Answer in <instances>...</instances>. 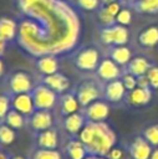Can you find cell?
Segmentation results:
<instances>
[{"label": "cell", "mask_w": 158, "mask_h": 159, "mask_svg": "<svg viewBox=\"0 0 158 159\" xmlns=\"http://www.w3.org/2000/svg\"><path fill=\"white\" fill-rule=\"evenodd\" d=\"M15 5L16 45L27 56H68L77 47L81 24L70 0H16Z\"/></svg>", "instance_id": "cell-1"}, {"label": "cell", "mask_w": 158, "mask_h": 159, "mask_svg": "<svg viewBox=\"0 0 158 159\" xmlns=\"http://www.w3.org/2000/svg\"><path fill=\"white\" fill-rule=\"evenodd\" d=\"M80 140L85 144L88 154L107 157L111 149L117 144L114 129L106 122H87L78 134Z\"/></svg>", "instance_id": "cell-2"}, {"label": "cell", "mask_w": 158, "mask_h": 159, "mask_svg": "<svg viewBox=\"0 0 158 159\" xmlns=\"http://www.w3.org/2000/svg\"><path fill=\"white\" fill-rule=\"evenodd\" d=\"M105 48L98 42H88L76 47L70 55L71 63L82 76L95 75L100 62L106 56Z\"/></svg>", "instance_id": "cell-3"}, {"label": "cell", "mask_w": 158, "mask_h": 159, "mask_svg": "<svg viewBox=\"0 0 158 159\" xmlns=\"http://www.w3.org/2000/svg\"><path fill=\"white\" fill-rule=\"evenodd\" d=\"M37 82H39L37 77L32 72L25 68L11 70L10 72L6 73V76L2 80L4 88L10 94L30 93Z\"/></svg>", "instance_id": "cell-4"}, {"label": "cell", "mask_w": 158, "mask_h": 159, "mask_svg": "<svg viewBox=\"0 0 158 159\" xmlns=\"http://www.w3.org/2000/svg\"><path fill=\"white\" fill-rule=\"evenodd\" d=\"M73 92L82 108L87 107L92 102L102 98L103 83L95 76H82V78L73 86Z\"/></svg>", "instance_id": "cell-5"}, {"label": "cell", "mask_w": 158, "mask_h": 159, "mask_svg": "<svg viewBox=\"0 0 158 159\" xmlns=\"http://www.w3.org/2000/svg\"><path fill=\"white\" fill-rule=\"evenodd\" d=\"M131 32L127 26L113 24L109 26H97V42L103 47L129 45Z\"/></svg>", "instance_id": "cell-6"}, {"label": "cell", "mask_w": 158, "mask_h": 159, "mask_svg": "<svg viewBox=\"0 0 158 159\" xmlns=\"http://www.w3.org/2000/svg\"><path fill=\"white\" fill-rule=\"evenodd\" d=\"M31 139H32V147L42 148V149H61L65 137L58 124H56L49 129L31 134Z\"/></svg>", "instance_id": "cell-7"}, {"label": "cell", "mask_w": 158, "mask_h": 159, "mask_svg": "<svg viewBox=\"0 0 158 159\" xmlns=\"http://www.w3.org/2000/svg\"><path fill=\"white\" fill-rule=\"evenodd\" d=\"M32 101L36 109H50L56 111L60 94H57L53 89L44 84L42 82H37L34 89L31 91Z\"/></svg>", "instance_id": "cell-8"}, {"label": "cell", "mask_w": 158, "mask_h": 159, "mask_svg": "<svg viewBox=\"0 0 158 159\" xmlns=\"http://www.w3.org/2000/svg\"><path fill=\"white\" fill-rule=\"evenodd\" d=\"M57 120L58 117L56 114V111L35 109V112L26 119V129L31 134H34L56 125Z\"/></svg>", "instance_id": "cell-9"}, {"label": "cell", "mask_w": 158, "mask_h": 159, "mask_svg": "<svg viewBox=\"0 0 158 159\" xmlns=\"http://www.w3.org/2000/svg\"><path fill=\"white\" fill-rule=\"evenodd\" d=\"M86 123H87V119H86L82 109L76 113H72L70 116L58 118V120H57V124H58L65 138L78 137L80 132L86 125Z\"/></svg>", "instance_id": "cell-10"}, {"label": "cell", "mask_w": 158, "mask_h": 159, "mask_svg": "<svg viewBox=\"0 0 158 159\" xmlns=\"http://www.w3.org/2000/svg\"><path fill=\"white\" fill-rule=\"evenodd\" d=\"M122 145L129 159H149L153 150V147L141 134H136Z\"/></svg>", "instance_id": "cell-11"}, {"label": "cell", "mask_w": 158, "mask_h": 159, "mask_svg": "<svg viewBox=\"0 0 158 159\" xmlns=\"http://www.w3.org/2000/svg\"><path fill=\"white\" fill-rule=\"evenodd\" d=\"M127 89L123 86L121 78L103 83V94L102 98L111 106H123Z\"/></svg>", "instance_id": "cell-12"}, {"label": "cell", "mask_w": 158, "mask_h": 159, "mask_svg": "<svg viewBox=\"0 0 158 159\" xmlns=\"http://www.w3.org/2000/svg\"><path fill=\"white\" fill-rule=\"evenodd\" d=\"M134 43L143 51L156 48L158 46V24H149L138 30L134 36Z\"/></svg>", "instance_id": "cell-13"}, {"label": "cell", "mask_w": 158, "mask_h": 159, "mask_svg": "<svg viewBox=\"0 0 158 159\" xmlns=\"http://www.w3.org/2000/svg\"><path fill=\"white\" fill-rule=\"evenodd\" d=\"M122 73H123V67H121L119 65H117L109 57L105 56L102 58V61L100 62V65H98V67H97V70L95 72V76L102 83H107L109 81L121 78Z\"/></svg>", "instance_id": "cell-14"}, {"label": "cell", "mask_w": 158, "mask_h": 159, "mask_svg": "<svg viewBox=\"0 0 158 159\" xmlns=\"http://www.w3.org/2000/svg\"><path fill=\"white\" fill-rule=\"evenodd\" d=\"M37 80L40 82H42L44 84H46L47 87H50L51 89H53L60 96L73 88L71 78L67 77L61 71H58L56 73H52V75H49V76H39Z\"/></svg>", "instance_id": "cell-15"}, {"label": "cell", "mask_w": 158, "mask_h": 159, "mask_svg": "<svg viewBox=\"0 0 158 159\" xmlns=\"http://www.w3.org/2000/svg\"><path fill=\"white\" fill-rule=\"evenodd\" d=\"M153 92L154 91L152 88L136 87L134 89L127 92L123 106L129 107V108H143L152 102Z\"/></svg>", "instance_id": "cell-16"}, {"label": "cell", "mask_w": 158, "mask_h": 159, "mask_svg": "<svg viewBox=\"0 0 158 159\" xmlns=\"http://www.w3.org/2000/svg\"><path fill=\"white\" fill-rule=\"evenodd\" d=\"M82 111L87 122H93V123L106 122L109 116L111 104H108L103 98H100L92 102L91 104H88L87 107L82 108Z\"/></svg>", "instance_id": "cell-17"}, {"label": "cell", "mask_w": 158, "mask_h": 159, "mask_svg": "<svg viewBox=\"0 0 158 159\" xmlns=\"http://www.w3.org/2000/svg\"><path fill=\"white\" fill-rule=\"evenodd\" d=\"M34 67L39 76H49L60 71V58L57 55L45 53L32 58Z\"/></svg>", "instance_id": "cell-18"}, {"label": "cell", "mask_w": 158, "mask_h": 159, "mask_svg": "<svg viewBox=\"0 0 158 159\" xmlns=\"http://www.w3.org/2000/svg\"><path fill=\"white\" fill-rule=\"evenodd\" d=\"M154 63L156 61L151 56L146 53H134L131 61L123 67V71L129 72L136 77H139V76L147 75V72Z\"/></svg>", "instance_id": "cell-19"}, {"label": "cell", "mask_w": 158, "mask_h": 159, "mask_svg": "<svg viewBox=\"0 0 158 159\" xmlns=\"http://www.w3.org/2000/svg\"><path fill=\"white\" fill-rule=\"evenodd\" d=\"M81 109H82L81 104L78 103V99H77L73 89H71L60 96L58 103L56 107V114L58 118H62V117L70 116L72 113H76Z\"/></svg>", "instance_id": "cell-20"}, {"label": "cell", "mask_w": 158, "mask_h": 159, "mask_svg": "<svg viewBox=\"0 0 158 159\" xmlns=\"http://www.w3.org/2000/svg\"><path fill=\"white\" fill-rule=\"evenodd\" d=\"M66 159H85L88 155V150L78 137L65 138L61 148Z\"/></svg>", "instance_id": "cell-21"}, {"label": "cell", "mask_w": 158, "mask_h": 159, "mask_svg": "<svg viewBox=\"0 0 158 159\" xmlns=\"http://www.w3.org/2000/svg\"><path fill=\"white\" fill-rule=\"evenodd\" d=\"M19 25L15 17L1 16L0 17V39L7 43V46L16 45Z\"/></svg>", "instance_id": "cell-22"}, {"label": "cell", "mask_w": 158, "mask_h": 159, "mask_svg": "<svg viewBox=\"0 0 158 159\" xmlns=\"http://www.w3.org/2000/svg\"><path fill=\"white\" fill-rule=\"evenodd\" d=\"M11 108L20 112L22 116L26 117V119L35 112V104L32 101L31 92L30 93H17L11 94Z\"/></svg>", "instance_id": "cell-23"}, {"label": "cell", "mask_w": 158, "mask_h": 159, "mask_svg": "<svg viewBox=\"0 0 158 159\" xmlns=\"http://www.w3.org/2000/svg\"><path fill=\"white\" fill-rule=\"evenodd\" d=\"M105 50H106L105 51L106 56L109 57L111 60H113L121 67H124L134 55V52H133V50H132V47L129 45L111 46V47H107Z\"/></svg>", "instance_id": "cell-24"}, {"label": "cell", "mask_w": 158, "mask_h": 159, "mask_svg": "<svg viewBox=\"0 0 158 159\" xmlns=\"http://www.w3.org/2000/svg\"><path fill=\"white\" fill-rule=\"evenodd\" d=\"M26 158L27 159H66L61 149H42L32 145Z\"/></svg>", "instance_id": "cell-25"}, {"label": "cell", "mask_w": 158, "mask_h": 159, "mask_svg": "<svg viewBox=\"0 0 158 159\" xmlns=\"http://www.w3.org/2000/svg\"><path fill=\"white\" fill-rule=\"evenodd\" d=\"M133 12L138 15L154 16L158 15V0H138L131 5Z\"/></svg>", "instance_id": "cell-26"}, {"label": "cell", "mask_w": 158, "mask_h": 159, "mask_svg": "<svg viewBox=\"0 0 158 159\" xmlns=\"http://www.w3.org/2000/svg\"><path fill=\"white\" fill-rule=\"evenodd\" d=\"M4 122L10 125L11 128H14L15 130H21L24 128H26V117L22 116L20 112L15 111L14 108H11L9 111V113L6 114Z\"/></svg>", "instance_id": "cell-27"}, {"label": "cell", "mask_w": 158, "mask_h": 159, "mask_svg": "<svg viewBox=\"0 0 158 159\" xmlns=\"http://www.w3.org/2000/svg\"><path fill=\"white\" fill-rule=\"evenodd\" d=\"M15 140H16V130L10 125H7L5 122H1L0 123V145L4 148L7 145H11Z\"/></svg>", "instance_id": "cell-28"}, {"label": "cell", "mask_w": 158, "mask_h": 159, "mask_svg": "<svg viewBox=\"0 0 158 159\" xmlns=\"http://www.w3.org/2000/svg\"><path fill=\"white\" fill-rule=\"evenodd\" d=\"M153 148L158 147V122L147 124L139 133Z\"/></svg>", "instance_id": "cell-29"}, {"label": "cell", "mask_w": 158, "mask_h": 159, "mask_svg": "<svg viewBox=\"0 0 158 159\" xmlns=\"http://www.w3.org/2000/svg\"><path fill=\"white\" fill-rule=\"evenodd\" d=\"M71 4L83 12H96L101 7V0H70Z\"/></svg>", "instance_id": "cell-30"}, {"label": "cell", "mask_w": 158, "mask_h": 159, "mask_svg": "<svg viewBox=\"0 0 158 159\" xmlns=\"http://www.w3.org/2000/svg\"><path fill=\"white\" fill-rule=\"evenodd\" d=\"M10 109H11V94L4 89L0 92V123L4 122Z\"/></svg>", "instance_id": "cell-31"}, {"label": "cell", "mask_w": 158, "mask_h": 159, "mask_svg": "<svg viewBox=\"0 0 158 159\" xmlns=\"http://www.w3.org/2000/svg\"><path fill=\"white\" fill-rule=\"evenodd\" d=\"M132 16H133V10L131 6L128 5H124L121 11L117 14L116 16V22L119 24V25H123V26H129L132 24Z\"/></svg>", "instance_id": "cell-32"}, {"label": "cell", "mask_w": 158, "mask_h": 159, "mask_svg": "<svg viewBox=\"0 0 158 159\" xmlns=\"http://www.w3.org/2000/svg\"><path fill=\"white\" fill-rule=\"evenodd\" d=\"M121 81L123 82V86L126 87L127 92L128 91H132V89H134L137 87V77L134 75L129 73V72L123 71V73L121 76Z\"/></svg>", "instance_id": "cell-33"}, {"label": "cell", "mask_w": 158, "mask_h": 159, "mask_svg": "<svg viewBox=\"0 0 158 159\" xmlns=\"http://www.w3.org/2000/svg\"><path fill=\"white\" fill-rule=\"evenodd\" d=\"M147 77H148L151 88L153 91H158V63L157 62L149 68V71L147 72Z\"/></svg>", "instance_id": "cell-34"}, {"label": "cell", "mask_w": 158, "mask_h": 159, "mask_svg": "<svg viewBox=\"0 0 158 159\" xmlns=\"http://www.w3.org/2000/svg\"><path fill=\"white\" fill-rule=\"evenodd\" d=\"M124 154H126V152H124L123 145L116 144V145L111 149V152L107 154V158H108V159H123Z\"/></svg>", "instance_id": "cell-35"}, {"label": "cell", "mask_w": 158, "mask_h": 159, "mask_svg": "<svg viewBox=\"0 0 158 159\" xmlns=\"http://www.w3.org/2000/svg\"><path fill=\"white\" fill-rule=\"evenodd\" d=\"M137 87H141V88H151V84H149V81H148L147 75L137 77Z\"/></svg>", "instance_id": "cell-36"}, {"label": "cell", "mask_w": 158, "mask_h": 159, "mask_svg": "<svg viewBox=\"0 0 158 159\" xmlns=\"http://www.w3.org/2000/svg\"><path fill=\"white\" fill-rule=\"evenodd\" d=\"M5 76H6V66L2 57H0V80H4Z\"/></svg>", "instance_id": "cell-37"}, {"label": "cell", "mask_w": 158, "mask_h": 159, "mask_svg": "<svg viewBox=\"0 0 158 159\" xmlns=\"http://www.w3.org/2000/svg\"><path fill=\"white\" fill-rule=\"evenodd\" d=\"M12 154L10 152H6L5 149H1L0 150V159H11Z\"/></svg>", "instance_id": "cell-38"}, {"label": "cell", "mask_w": 158, "mask_h": 159, "mask_svg": "<svg viewBox=\"0 0 158 159\" xmlns=\"http://www.w3.org/2000/svg\"><path fill=\"white\" fill-rule=\"evenodd\" d=\"M6 47H7V43L4 42V41L0 39V57L4 56V53H5V51H6Z\"/></svg>", "instance_id": "cell-39"}, {"label": "cell", "mask_w": 158, "mask_h": 159, "mask_svg": "<svg viewBox=\"0 0 158 159\" xmlns=\"http://www.w3.org/2000/svg\"><path fill=\"white\" fill-rule=\"evenodd\" d=\"M149 159H158V147L153 148V150H152V153H151Z\"/></svg>", "instance_id": "cell-40"}, {"label": "cell", "mask_w": 158, "mask_h": 159, "mask_svg": "<svg viewBox=\"0 0 158 159\" xmlns=\"http://www.w3.org/2000/svg\"><path fill=\"white\" fill-rule=\"evenodd\" d=\"M85 159H108L107 157H101V155H95V154H88Z\"/></svg>", "instance_id": "cell-41"}, {"label": "cell", "mask_w": 158, "mask_h": 159, "mask_svg": "<svg viewBox=\"0 0 158 159\" xmlns=\"http://www.w3.org/2000/svg\"><path fill=\"white\" fill-rule=\"evenodd\" d=\"M11 159H27V158H25V157H22V155H19V154H12Z\"/></svg>", "instance_id": "cell-42"}, {"label": "cell", "mask_w": 158, "mask_h": 159, "mask_svg": "<svg viewBox=\"0 0 158 159\" xmlns=\"http://www.w3.org/2000/svg\"><path fill=\"white\" fill-rule=\"evenodd\" d=\"M113 1H117V0H101V5H107V4L113 2Z\"/></svg>", "instance_id": "cell-43"}, {"label": "cell", "mask_w": 158, "mask_h": 159, "mask_svg": "<svg viewBox=\"0 0 158 159\" xmlns=\"http://www.w3.org/2000/svg\"><path fill=\"white\" fill-rule=\"evenodd\" d=\"M138 0H124V2L128 5V6H131V5H133L134 2H137Z\"/></svg>", "instance_id": "cell-44"}, {"label": "cell", "mask_w": 158, "mask_h": 159, "mask_svg": "<svg viewBox=\"0 0 158 159\" xmlns=\"http://www.w3.org/2000/svg\"><path fill=\"white\" fill-rule=\"evenodd\" d=\"M1 149H4V148H2V147H1V145H0V150H1Z\"/></svg>", "instance_id": "cell-45"}]
</instances>
